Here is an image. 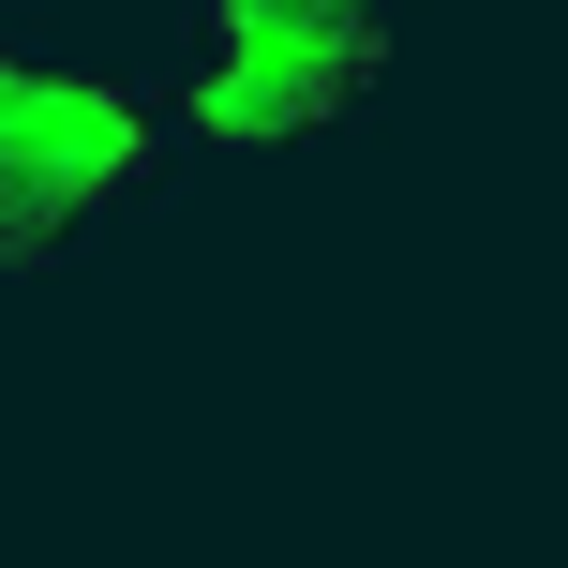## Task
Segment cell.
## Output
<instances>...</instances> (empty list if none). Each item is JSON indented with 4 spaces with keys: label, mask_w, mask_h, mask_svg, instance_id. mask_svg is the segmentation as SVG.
<instances>
[{
    "label": "cell",
    "mask_w": 568,
    "mask_h": 568,
    "mask_svg": "<svg viewBox=\"0 0 568 568\" xmlns=\"http://www.w3.org/2000/svg\"><path fill=\"white\" fill-rule=\"evenodd\" d=\"M404 16L419 0H180L165 105L195 165H300L344 150L404 75Z\"/></svg>",
    "instance_id": "cell-2"
},
{
    "label": "cell",
    "mask_w": 568,
    "mask_h": 568,
    "mask_svg": "<svg viewBox=\"0 0 568 568\" xmlns=\"http://www.w3.org/2000/svg\"><path fill=\"white\" fill-rule=\"evenodd\" d=\"M165 165H195L165 60H105V45L0 16V270L90 255L105 225H135L165 195Z\"/></svg>",
    "instance_id": "cell-1"
}]
</instances>
